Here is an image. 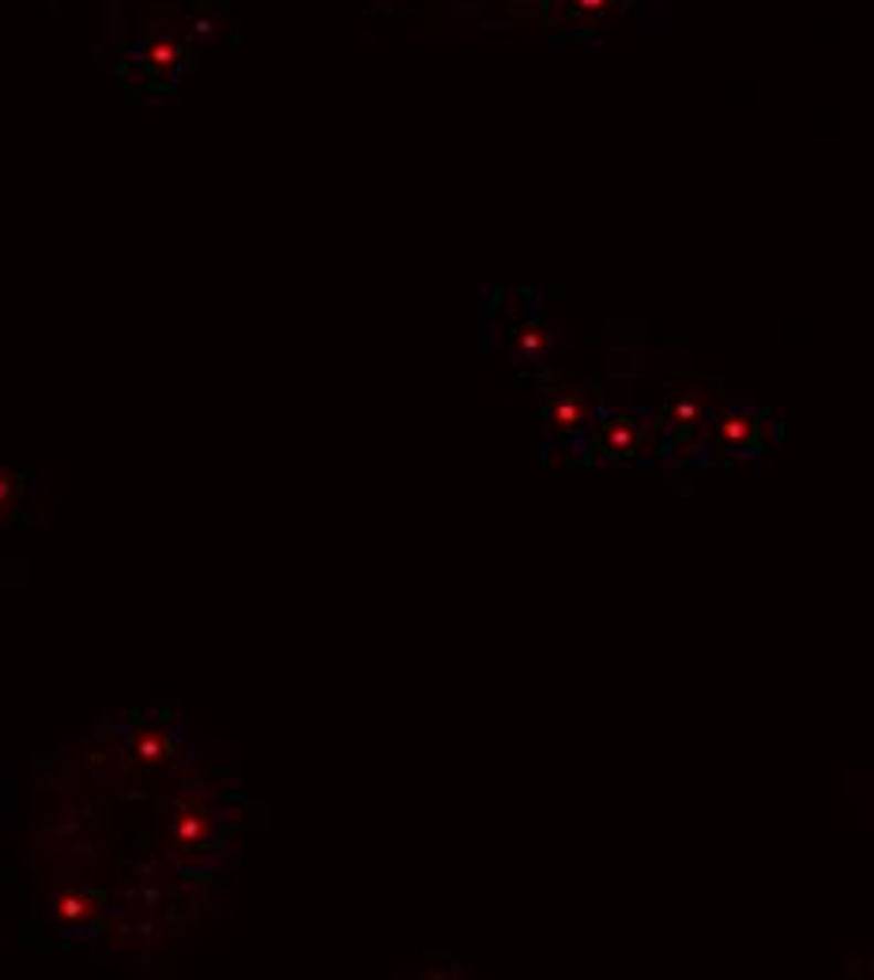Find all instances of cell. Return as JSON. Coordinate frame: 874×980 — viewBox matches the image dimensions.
Listing matches in <instances>:
<instances>
[{"label": "cell", "mask_w": 874, "mask_h": 980, "mask_svg": "<svg viewBox=\"0 0 874 980\" xmlns=\"http://www.w3.org/2000/svg\"><path fill=\"white\" fill-rule=\"evenodd\" d=\"M173 841L181 849H204L211 841V819L200 808H181L173 819Z\"/></svg>", "instance_id": "6da1fadb"}, {"label": "cell", "mask_w": 874, "mask_h": 980, "mask_svg": "<svg viewBox=\"0 0 874 980\" xmlns=\"http://www.w3.org/2000/svg\"><path fill=\"white\" fill-rule=\"evenodd\" d=\"M95 917H98V897L76 894V891H69V894L57 897V920H64V924H84V920H95Z\"/></svg>", "instance_id": "7a4b0ae2"}, {"label": "cell", "mask_w": 874, "mask_h": 980, "mask_svg": "<svg viewBox=\"0 0 874 980\" xmlns=\"http://www.w3.org/2000/svg\"><path fill=\"white\" fill-rule=\"evenodd\" d=\"M603 445H607V453H614V456H630L633 449H638V426H633V419H625V415L611 419V423L603 426Z\"/></svg>", "instance_id": "3957f363"}, {"label": "cell", "mask_w": 874, "mask_h": 980, "mask_svg": "<svg viewBox=\"0 0 874 980\" xmlns=\"http://www.w3.org/2000/svg\"><path fill=\"white\" fill-rule=\"evenodd\" d=\"M133 750H136V758H140V762L155 766V762H167V758L173 755V744H170L167 736H162V731L147 728V731H140V736L133 739Z\"/></svg>", "instance_id": "277c9868"}, {"label": "cell", "mask_w": 874, "mask_h": 980, "mask_svg": "<svg viewBox=\"0 0 874 980\" xmlns=\"http://www.w3.org/2000/svg\"><path fill=\"white\" fill-rule=\"evenodd\" d=\"M550 419H555L558 430H577L588 423V404L577 397H558L555 404H550Z\"/></svg>", "instance_id": "5b68a950"}, {"label": "cell", "mask_w": 874, "mask_h": 980, "mask_svg": "<svg viewBox=\"0 0 874 980\" xmlns=\"http://www.w3.org/2000/svg\"><path fill=\"white\" fill-rule=\"evenodd\" d=\"M750 434H754V423H750L747 415H728V419H720V442H724V445L739 449V445H747V442H750Z\"/></svg>", "instance_id": "8992f818"}, {"label": "cell", "mask_w": 874, "mask_h": 980, "mask_svg": "<svg viewBox=\"0 0 874 980\" xmlns=\"http://www.w3.org/2000/svg\"><path fill=\"white\" fill-rule=\"evenodd\" d=\"M517 347H520V355H543L550 347V333L543 325H524L517 336Z\"/></svg>", "instance_id": "52a82bcc"}, {"label": "cell", "mask_w": 874, "mask_h": 980, "mask_svg": "<svg viewBox=\"0 0 874 980\" xmlns=\"http://www.w3.org/2000/svg\"><path fill=\"white\" fill-rule=\"evenodd\" d=\"M144 57H147V64H155V69H173V64H178V45L159 39V42L147 45Z\"/></svg>", "instance_id": "ba28073f"}, {"label": "cell", "mask_w": 874, "mask_h": 980, "mask_svg": "<svg viewBox=\"0 0 874 980\" xmlns=\"http://www.w3.org/2000/svg\"><path fill=\"white\" fill-rule=\"evenodd\" d=\"M671 415H675L678 426H694L697 419H702V404H697V400H689V397H678L675 408H671Z\"/></svg>", "instance_id": "9c48e42d"}, {"label": "cell", "mask_w": 874, "mask_h": 980, "mask_svg": "<svg viewBox=\"0 0 874 980\" xmlns=\"http://www.w3.org/2000/svg\"><path fill=\"white\" fill-rule=\"evenodd\" d=\"M577 8L581 12H603V8H611V0H577Z\"/></svg>", "instance_id": "30bf717a"}, {"label": "cell", "mask_w": 874, "mask_h": 980, "mask_svg": "<svg viewBox=\"0 0 874 980\" xmlns=\"http://www.w3.org/2000/svg\"><path fill=\"white\" fill-rule=\"evenodd\" d=\"M12 491H15V483L8 480L4 472H0V506H8V498H12Z\"/></svg>", "instance_id": "8fae6325"}]
</instances>
